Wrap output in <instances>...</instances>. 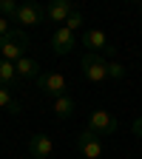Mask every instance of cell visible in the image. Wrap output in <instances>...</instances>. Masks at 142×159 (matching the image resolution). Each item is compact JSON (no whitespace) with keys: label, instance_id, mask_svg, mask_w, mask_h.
<instances>
[{"label":"cell","instance_id":"1","mask_svg":"<svg viewBox=\"0 0 142 159\" xmlns=\"http://www.w3.org/2000/svg\"><path fill=\"white\" fill-rule=\"evenodd\" d=\"M29 57V37L23 31H11L0 40V60H9V63H17V60Z\"/></svg>","mask_w":142,"mask_h":159},{"label":"cell","instance_id":"8","mask_svg":"<svg viewBox=\"0 0 142 159\" xmlns=\"http://www.w3.org/2000/svg\"><path fill=\"white\" fill-rule=\"evenodd\" d=\"M83 46L91 48V54H99V51H105V54H114V48L108 46V37L103 29H88L83 34Z\"/></svg>","mask_w":142,"mask_h":159},{"label":"cell","instance_id":"5","mask_svg":"<svg viewBox=\"0 0 142 159\" xmlns=\"http://www.w3.org/2000/svg\"><path fill=\"white\" fill-rule=\"evenodd\" d=\"M88 131H94L97 136L114 134V131H117L114 114H108V111H91V116H88Z\"/></svg>","mask_w":142,"mask_h":159},{"label":"cell","instance_id":"2","mask_svg":"<svg viewBox=\"0 0 142 159\" xmlns=\"http://www.w3.org/2000/svg\"><path fill=\"white\" fill-rule=\"evenodd\" d=\"M80 68H83V74H85V80L88 83H103V80H108V63L103 60V54H85L83 60H80Z\"/></svg>","mask_w":142,"mask_h":159},{"label":"cell","instance_id":"16","mask_svg":"<svg viewBox=\"0 0 142 159\" xmlns=\"http://www.w3.org/2000/svg\"><path fill=\"white\" fill-rule=\"evenodd\" d=\"M66 29H68V31H74V34L83 29V11H77V9H74V11H71V17L66 20Z\"/></svg>","mask_w":142,"mask_h":159},{"label":"cell","instance_id":"6","mask_svg":"<svg viewBox=\"0 0 142 159\" xmlns=\"http://www.w3.org/2000/svg\"><path fill=\"white\" fill-rule=\"evenodd\" d=\"M43 6L40 3H34V0H26V3H20V9H17V23H23V26H40L43 23Z\"/></svg>","mask_w":142,"mask_h":159},{"label":"cell","instance_id":"12","mask_svg":"<svg viewBox=\"0 0 142 159\" xmlns=\"http://www.w3.org/2000/svg\"><path fill=\"white\" fill-rule=\"evenodd\" d=\"M17 80H20V77H17V66L9 63V60H0V85H9V88H11Z\"/></svg>","mask_w":142,"mask_h":159},{"label":"cell","instance_id":"17","mask_svg":"<svg viewBox=\"0 0 142 159\" xmlns=\"http://www.w3.org/2000/svg\"><path fill=\"white\" fill-rule=\"evenodd\" d=\"M108 77H114V80H122V77H125V68L119 66V63H108Z\"/></svg>","mask_w":142,"mask_h":159},{"label":"cell","instance_id":"10","mask_svg":"<svg viewBox=\"0 0 142 159\" xmlns=\"http://www.w3.org/2000/svg\"><path fill=\"white\" fill-rule=\"evenodd\" d=\"M71 11H74L71 0H51L48 9H46V14L54 20V23H63V26H66V20L71 17Z\"/></svg>","mask_w":142,"mask_h":159},{"label":"cell","instance_id":"3","mask_svg":"<svg viewBox=\"0 0 142 159\" xmlns=\"http://www.w3.org/2000/svg\"><path fill=\"white\" fill-rule=\"evenodd\" d=\"M37 85H40V91H43L46 97H51V99L66 97V91H68L66 77L57 74V71H43V74H40V80H37Z\"/></svg>","mask_w":142,"mask_h":159},{"label":"cell","instance_id":"4","mask_svg":"<svg viewBox=\"0 0 142 159\" xmlns=\"http://www.w3.org/2000/svg\"><path fill=\"white\" fill-rule=\"evenodd\" d=\"M77 148H80V153H83L85 159H99L103 156V139H99L94 131H83L77 136Z\"/></svg>","mask_w":142,"mask_h":159},{"label":"cell","instance_id":"9","mask_svg":"<svg viewBox=\"0 0 142 159\" xmlns=\"http://www.w3.org/2000/svg\"><path fill=\"white\" fill-rule=\"evenodd\" d=\"M29 151H31L34 159H48V156L54 153V142H51L46 134H34V136L29 139Z\"/></svg>","mask_w":142,"mask_h":159},{"label":"cell","instance_id":"7","mask_svg":"<svg viewBox=\"0 0 142 159\" xmlns=\"http://www.w3.org/2000/svg\"><path fill=\"white\" fill-rule=\"evenodd\" d=\"M74 46H77V34L68 31L66 26H57V31L51 34V48H54V54H68Z\"/></svg>","mask_w":142,"mask_h":159},{"label":"cell","instance_id":"14","mask_svg":"<svg viewBox=\"0 0 142 159\" xmlns=\"http://www.w3.org/2000/svg\"><path fill=\"white\" fill-rule=\"evenodd\" d=\"M0 108L11 111V114H20V102L11 97V88L9 85H0Z\"/></svg>","mask_w":142,"mask_h":159},{"label":"cell","instance_id":"18","mask_svg":"<svg viewBox=\"0 0 142 159\" xmlns=\"http://www.w3.org/2000/svg\"><path fill=\"white\" fill-rule=\"evenodd\" d=\"M9 23H11V20H6V17H0V40H3L6 34H11V26H9Z\"/></svg>","mask_w":142,"mask_h":159},{"label":"cell","instance_id":"13","mask_svg":"<svg viewBox=\"0 0 142 159\" xmlns=\"http://www.w3.org/2000/svg\"><path fill=\"white\" fill-rule=\"evenodd\" d=\"M74 108H77V105H74V99H71L68 94H66V97H57V99H54V114H57L60 119H68V116L74 114Z\"/></svg>","mask_w":142,"mask_h":159},{"label":"cell","instance_id":"11","mask_svg":"<svg viewBox=\"0 0 142 159\" xmlns=\"http://www.w3.org/2000/svg\"><path fill=\"white\" fill-rule=\"evenodd\" d=\"M14 66H17V77L20 80H40V74H43L34 57H23V60H17Z\"/></svg>","mask_w":142,"mask_h":159},{"label":"cell","instance_id":"19","mask_svg":"<svg viewBox=\"0 0 142 159\" xmlns=\"http://www.w3.org/2000/svg\"><path fill=\"white\" fill-rule=\"evenodd\" d=\"M134 134L142 139V116H139V119H134Z\"/></svg>","mask_w":142,"mask_h":159},{"label":"cell","instance_id":"15","mask_svg":"<svg viewBox=\"0 0 142 159\" xmlns=\"http://www.w3.org/2000/svg\"><path fill=\"white\" fill-rule=\"evenodd\" d=\"M17 9H20V3H14V0H0V17H17Z\"/></svg>","mask_w":142,"mask_h":159}]
</instances>
